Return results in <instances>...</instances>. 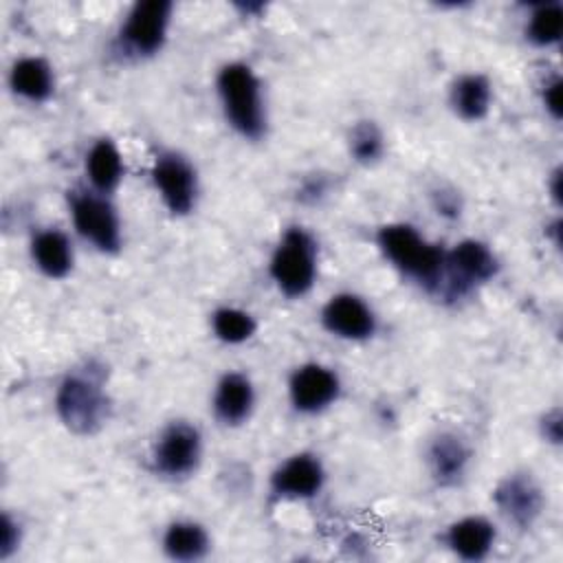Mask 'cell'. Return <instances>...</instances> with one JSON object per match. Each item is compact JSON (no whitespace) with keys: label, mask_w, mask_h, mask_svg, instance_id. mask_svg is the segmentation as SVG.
Segmentation results:
<instances>
[{"label":"cell","mask_w":563,"mask_h":563,"mask_svg":"<svg viewBox=\"0 0 563 563\" xmlns=\"http://www.w3.org/2000/svg\"><path fill=\"white\" fill-rule=\"evenodd\" d=\"M473 464L471 442L455 429H438L424 444V466L440 488L460 486Z\"/></svg>","instance_id":"11"},{"label":"cell","mask_w":563,"mask_h":563,"mask_svg":"<svg viewBox=\"0 0 563 563\" xmlns=\"http://www.w3.org/2000/svg\"><path fill=\"white\" fill-rule=\"evenodd\" d=\"M271 493L282 499H312L325 486V466L310 451H297L271 473Z\"/></svg>","instance_id":"14"},{"label":"cell","mask_w":563,"mask_h":563,"mask_svg":"<svg viewBox=\"0 0 563 563\" xmlns=\"http://www.w3.org/2000/svg\"><path fill=\"white\" fill-rule=\"evenodd\" d=\"M548 235H552V242L554 246H561V218H554L552 224L545 229Z\"/></svg>","instance_id":"31"},{"label":"cell","mask_w":563,"mask_h":563,"mask_svg":"<svg viewBox=\"0 0 563 563\" xmlns=\"http://www.w3.org/2000/svg\"><path fill=\"white\" fill-rule=\"evenodd\" d=\"M449 106L462 121L477 123L493 106V84L482 73H464L449 88Z\"/></svg>","instance_id":"21"},{"label":"cell","mask_w":563,"mask_h":563,"mask_svg":"<svg viewBox=\"0 0 563 563\" xmlns=\"http://www.w3.org/2000/svg\"><path fill=\"white\" fill-rule=\"evenodd\" d=\"M55 413L59 422L79 438L97 435L110 420L112 400L106 387V367L84 361L68 369L55 389Z\"/></svg>","instance_id":"1"},{"label":"cell","mask_w":563,"mask_h":563,"mask_svg":"<svg viewBox=\"0 0 563 563\" xmlns=\"http://www.w3.org/2000/svg\"><path fill=\"white\" fill-rule=\"evenodd\" d=\"M545 187H548V196L554 202V207H561L563 205V169H561V165H556L550 172Z\"/></svg>","instance_id":"29"},{"label":"cell","mask_w":563,"mask_h":563,"mask_svg":"<svg viewBox=\"0 0 563 563\" xmlns=\"http://www.w3.org/2000/svg\"><path fill=\"white\" fill-rule=\"evenodd\" d=\"M444 543L457 559L479 563L493 552L497 543V528L488 517L466 515L446 528Z\"/></svg>","instance_id":"16"},{"label":"cell","mask_w":563,"mask_h":563,"mask_svg":"<svg viewBox=\"0 0 563 563\" xmlns=\"http://www.w3.org/2000/svg\"><path fill=\"white\" fill-rule=\"evenodd\" d=\"M341 396L339 374L321 363H303L288 378V400L297 413L314 416L332 407Z\"/></svg>","instance_id":"12"},{"label":"cell","mask_w":563,"mask_h":563,"mask_svg":"<svg viewBox=\"0 0 563 563\" xmlns=\"http://www.w3.org/2000/svg\"><path fill=\"white\" fill-rule=\"evenodd\" d=\"M233 7L238 11H242L244 18H257L262 11H266V4H262V2H235Z\"/></svg>","instance_id":"30"},{"label":"cell","mask_w":563,"mask_h":563,"mask_svg":"<svg viewBox=\"0 0 563 563\" xmlns=\"http://www.w3.org/2000/svg\"><path fill=\"white\" fill-rule=\"evenodd\" d=\"M152 185L163 202V207L176 216H189L200 196V180L196 165L176 150H163L152 161Z\"/></svg>","instance_id":"9"},{"label":"cell","mask_w":563,"mask_h":563,"mask_svg":"<svg viewBox=\"0 0 563 563\" xmlns=\"http://www.w3.org/2000/svg\"><path fill=\"white\" fill-rule=\"evenodd\" d=\"M541 106L552 121L563 119V79L559 75L550 77L541 86Z\"/></svg>","instance_id":"26"},{"label":"cell","mask_w":563,"mask_h":563,"mask_svg":"<svg viewBox=\"0 0 563 563\" xmlns=\"http://www.w3.org/2000/svg\"><path fill=\"white\" fill-rule=\"evenodd\" d=\"M526 40L537 48H552L563 37V4L539 2L532 7L526 20Z\"/></svg>","instance_id":"22"},{"label":"cell","mask_w":563,"mask_h":563,"mask_svg":"<svg viewBox=\"0 0 563 563\" xmlns=\"http://www.w3.org/2000/svg\"><path fill=\"white\" fill-rule=\"evenodd\" d=\"M321 325L343 341H367L376 334L374 308L356 292H336L321 308Z\"/></svg>","instance_id":"13"},{"label":"cell","mask_w":563,"mask_h":563,"mask_svg":"<svg viewBox=\"0 0 563 563\" xmlns=\"http://www.w3.org/2000/svg\"><path fill=\"white\" fill-rule=\"evenodd\" d=\"M347 152L358 165H374L385 154V134L376 121L363 119L350 128Z\"/></svg>","instance_id":"24"},{"label":"cell","mask_w":563,"mask_h":563,"mask_svg":"<svg viewBox=\"0 0 563 563\" xmlns=\"http://www.w3.org/2000/svg\"><path fill=\"white\" fill-rule=\"evenodd\" d=\"M539 435L543 442L552 446H561L563 442V411L559 405L550 407L539 418Z\"/></svg>","instance_id":"27"},{"label":"cell","mask_w":563,"mask_h":563,"mask_svg":"<svg viewBox=\"0 0 563 563\" xmlns=\"http://www.w3.org/2000/svg\"><path fill=\"white\" fill-rule=\"evenodd\" d=\"M431 198H433V209H435L438 216L453 220V218H457V216L462 213L460 196H457L453 189L440 187V189H435V191L431 194Z\"/></svg>","instance_id":"28"},{"label":"cell","mask_w":563,"mask_h":563,"mask_svg":"<svg viewBox=\"0 0 563 563\" xmlns=\"http://www.w3.org/2000/svg\"><path fill=\"white\" fill-rule=\"evenodd\" d=\"M211 332L227 345H242L257 332V321L249 310L235 306H220L211 312Z\"/></svg>","instance_id":"23"},{"label":"cell","mask_w":563,"mask_h":563,"mask_svg":"<svg viewBox=\"0 0 563 563\" xmlns=\"http://www.w3.org/2000/svg\"><path fill=\"white\" fill-rule=\"evenodd\" d=\"M205 444L200 429L189 420H169L156 435L150 462L158 477L169 482L189 479L202 462Z\"/></svg>","instance_id":"7"},{"label":"cell","mask_w":563,"mask_h":563,"mask_svg":"<svg viewBox=\"0 0 563 563\" xmlns=\"http://www.w3.org/2000/svg\"><path fill=\"white\" fill-rule=\"evenodd\" d=\"M9 88L29 103H44L55 92V70L40 55L18 57L9 68Z\"/></svg>","instance_id":"19"},{"label":"cell","mask_w":563,"mask_h":563,"mask_svg":"<svg viewBox=\"0 0 563 563\" xmlns=\"http://www.w3.org/2000/svg\"><path fill=\"white\" fill-rule=\"evenodd\" d=\"M317 242L303 227H288L268 260V275L286 299L306 297L317 282Z\"/></svg>","instance_id":"4"},{"label":"cell","mask_w":563,"mask_h":563,"mask_svg":"<svg viewBox=\"0 0 563 563\" xmlns=\"http://www.w3.org/2000/svg\"><path fill=\"white\" fill-rule=\"evenodd\" d=\"M24 541V528L18 517H13L9 510L2 512L0 519V561L13 559Z\"/></svg>","instance_id":"25"},{"label":"cell","mask_w":563,"mask_h":563,"mask_svg":"<svg viewBox=\"0 0 563 563\" xmlns=\"http://www.w3.org/2000/svg\"><path fill=\"white\" fill-rule=\"evenodd\" d=\"M497 253L477 238L460 240L451 251H446V271L440 286L444 299H462L475 288L493 282L499 275Z\"/></svg>","instance_id":"8"},{"label":"cell","mask_w":563,"mask_h":563,"mask_svg":"<svg viewBox=\"0 0 563 563\" xmlns=\"http://www.w3.org/2000/svg\"><path fill=\"white\" fill-rule=\"evenodd\" d=\"M161 550L169 561L196 563L209 556L211 537L200 521L176 519L165 528L161 539Z\"/></svg>","instance_id":"20"},{"label":"cell","mask_w":563,"mask_h":563,"mask_svg":"<svg viewBox=\"0 0 563 563\" xmlns=\"http://www.w3.org/2000/svg\"><path fill=\"white\" fill-rule=\"evenodd\" d=\"M216 92L227 125L244 141H262L268 132V110L262 81L244 62H227L216 75Z\"/></svg>","instance_id":"2"},{"label":"cell","mask_w":563,"mask_h":563,"mask_svg":"<svg viewBox=\"0 0 563 563\" xmlns=\"http://www.w3.org/2000/svg\"><path fill=\"white\" fill-rule=\"evenodd\" d=\"M68 211L77 235L103 255H117L123 246V227L110 196L95 189L68 191Z\"/></svg>","instance_id":"5"},{"label":"cell","mask_w":563,"mask_h":563,"mask_svg":"<svg viewBox=\"0 0 563 563\" xmlns=\"http://www.w3.org/2000/svg\"><path fill=\"white\" fill-rule=\"evenodd\" d=\"M493 506L515 530H530L545 510V490L526 468L506 473L493 488Z\"/></svg>","instance_id":"10"},{"label":"cell","mask_w":563,"mask_h":563,"mask_svg":"<svg viewBox=\"0 0 563 563\" xmlns=\"http://www.w3.org/2000/svg\"><path fill=\"white\" fill-rule=\"evenodd\" d=\"M376 246L402 277H409L429 292H440L446 271V251L429 242L413 224H383L376 231Z\"/></svg>","instance_id":"3"},{"label":"cell","mask_w":563,"mask_h":563,"mask_svg":"<svg viewBox=\"0 0 563 563\" xmlns=\"http://www.w3.org/2000/svg\"><path fill=\"white\" fill-rule=\"evenodd\" d=\"M84 169L90 189L103 196H112L125 178L123 154L110 136H101L88 147Z\"/></svg>","instance_id":"18"},{"label":"cell","mask_w":563,"mask_h":563,"mask_svg":"<svg viewBox=\"0 0 563 563\" xmlns=\"http://www.w3.org/2000/svg\"><path fill=\"white\" fill-rule=\"evenodd\" d=\"M29 253L33 266L48 279H64L73 273L75 246L62 229L48 227L33 233Z\"/></svg>","instance_id":"17"},{"label":"cell","mask_w":563,"mask_h":563,"mask_svg":"<svg viewBox=\"0 0 563 563\" xmlns=\"http://www.w3.org/2000/svg\"><path fill=\"white\" fill-rule=\"evenodd\" d=\"M255 409L253 380L242 372H227L218 378L211 396L213 418L229 429L249 422Z\"/></svg>","instance_id":"15"},{"label":"cell","mask_w":563,"mask_h":563,"mask_svg":"<svg viewBox=\"0 0 563 563\" xmlns=\"http://www.w3.org/2000/svg\"><path fill=\"white\" fill-rule=\"evenodd\" d=\"M174 2L139 0L134 2L117 33V46L123 57L150 59L158 55L167 42Z\"/></svg>","instance_id":"6"}]
</instances>
